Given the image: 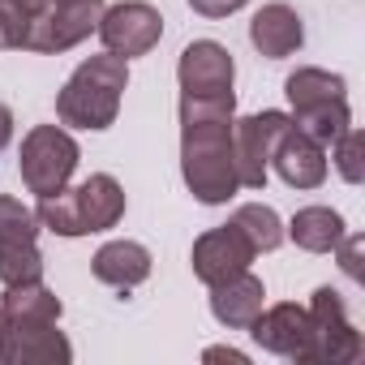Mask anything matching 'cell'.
<instances>
[{
	"label": "cell",
	"instance_id": "6da1fadb",
	"mask_svg": "<svg viewBox=\"0 0 365 365\" xmlns=\"http://www.w3.org/2000/svg\"><path fill=\"white\" fill-rule=\"evenodd\" d=\"M232 91L228 95H180V172L198 202H228L241 180L232 159Z\"/></svg>",
	"mask_w": 365,
	"mask_h": 365
},
{
	"label": "cell",
	"instance_id": "7a4b0ae2",
	"mask_svg": "<svg viewBox=\"0 0 365 365\" xmlns=\"http://www.w3.org/2000/svg\"><path fill=\"white\" fill-rule=\"evenodd\" d=\"M129 86V61L103 52L91 56L73 69V78L56 95V116L61 125L73 129H108L120 112V95Z\"/></svg>",
	"mask_w": 365,
	"mask_h": 365
},
{
	"label": "cell",
	"instance_id": "3957f363",
	"mask_svg": "<svg viewBox=\"0 0 365 365\" xmlns=\"http://www.w3.org/2000/svg\"><path fill=\"white\" fill-rule=\"evenodd\" d=\"M35 220L52 228L56 237H86V232H108L125 220V190L116 185V176L95 172L86 176L78 190H61L39 198Z\"/></svg>",
	"mask_w": 365,
	"mask_h": 365
},
{
	"label": "cell",
	"instance_id": "277c9868",
	"mask_svg": "<svg viewBox=\"0 0 365 365\" xmlns=\"http://www.w3.org/2000/svg\"><path fill=\"white\" fill-rule=\"evenodd\" d=\"M284 91H288V103H292V125L305 129L309 138H318L322 146H331L352 125V112H348V95H344V78L339 73L297 69L284 82Z\"/></svg>",
	"mask_w": 365,
	"mask_h": 365
},
{
	"label": "cell",
	"instance_id": "5b68a950",
	"mask_svg": "<svg viewBox=\"0 0 365 365\" xmlns=\"http://www.w3.org/2000/svg\"><path fill=\"white\" fill-rule=\"evenodd\" d=\"M78 159H82V155H78V142H73L65 129H56V125H35V129L26 133V142H22L18 168H22L26 190L39 194V198H48V194H61V190L69 185Z\"/></svg>",
	"mask_w": 365,
	"mask_h": 365
},
{
	"label": "cell",
	"instance_id": "8992f818",
	"mask_svg": "<svg viewBox=\"0 0 365 365\" xmlns=\"http://www.w3.org/2000/svg\"><path fill=\"white\" fill-rule=\"evenodd\" d=\"M61 318L43 314H9L0 309V365H35V361H69L73 348L56 331Z\"/></svg>",
	"mask_w": 365,
	"mask_h": 365
},
{
	"label": "cell",
	"instance_id": "52a82bcc",
	"mask_svg": "<svg viewBox=\"0 0 365 365\" xmlns=\"http://www.w3.org/2000/svg\"><path fill=\"white\" fill-rule=\"evenodd\" d=\"M309 309V361H331V365H348L365 356V339L361 331L348 322L344 301L335 288H318Z\"/></svg>",
	"mask_w": 365,
	"mask_h": 365
},
{
	"label": "cell",
	"instance_id": "ba28073f",
	"mask_svg": "<svg viewBox=\"0 0 365 365\" xmlns=\"http://www.w3.org/2000/svg\"><path fill=\"white\" fill-rule=\"evenodd\" d=\"M288 125H292L288 112H258V116L232 120V159H237V180L245 190L267 185L271 150H275V142H279V133Z\"/></svg>",
	"mask_w": 365,
	"mask_h": 365
},
{
	"label": "cell",
	"instance_id": "9c48e42d",
	"mask_svg": "<svg viewBox=\"0 0 365 365\" xmlns=\"http://www.w3.org/2000/svg\"><path fill=\"white\" fill-rule=\"evenodd\" d=\"M95 31H99L103 48H108L112 56L129 61V56H146V52L159 43L163 18H159V9L146 5V0H125V5L99 14V26H95Z\"/></svg>",
	"mask_w": 365,
	"mask_h": 365
},
{
	"label": "cell",
	"instance_id": "30bf717a",
	"mask_svg": "<svg viewBox=\"0 0 365 365\" xmlns=\"http://www.w3.org/2000/svg\"><path fill=\"white\" fill-rule=\"evenodd\" d=\"M258 258V250L250 245V237L237 228V224H224V228H211L194 241V275L211 288L237 271H245L250 262Z\"/></svg>",
	"mask_w": 365,
	"mask_h": 365
},
{
	"label": "cell",
	"instance_id": "8fae6325",
	"mask_svg": "<svg viewBox=\"0 0 365 365\" xmlns=\"http://www.w3.org/2000/svg\"><path fill=\"white\" fill-rule=\"evenodd\" d=\"M176 78H180V95H228L237 69H232V56H228L224 43L198 39L180 52Z\"/></svg>",
	"mask_w": 365,
	"mask_h": 365
},
{
	"label": "cell",
	"instance_id": "7c38bea8",
	"mask_svg": "<svg viewBox=\"0 0 365 365\" xmlns=\"http://www.w3.org/2000/svg\"><path fill=\"white\" fill-rule=\"evenodd\" d=\"M271 163L292 190H318L327 180V146L318 138H309L305 129H297V125H288L279 133V142L271 150Z\"/></svg>",
	"mask_w": 365,
	"mask_h": 365
},
{
	"label": "cell",
	"instance_id": "4fadbf2b",
	"mask_svg": "<svg viewBox=\"0 0 365 365\" xmlns=\"http://www.w3.org/2000/svg\"><path fill=\"white\" fill-rule=\"evenodd\" d=\"M245 331L267 352H279V356H292V361H309V309L305 305H292V301L271 305Z\"/></svg>",
	"mask_w": 365,
	"mask_h": 365
},
{
	"label": "cell",
	"instance_id": "5bb4252c",
	"mask_svg": "<svg viewBox=\"0 0 365 365\" xmlns=\"http://www.w3.org/2000/svg\"><path fill=\"white\" fill-rule=\"evenodd\" d=\"M262 297H267L262 279L250 275V267H245V271H237V275L211 284V314H215L224 327L245 331V327L262 314Z\"/></svg>",
	"mask_w": 365,
	"mask_h": 365
},
{
	"label": "cell",
	"instance_id": "9a60e30c",
	"mask_svg": "<svg viewBox=\"0 0 365 365\" xmlns=\"http://www.w3.org/2000/svg\"><path fill=\"white\" fill-rule=\"evenodd\" d=\"M250 43H254L267 61H284V56H292V52L305 43V26H301V18H297L288 5H267V9H258L254 22H250Z\"/></svg>",
	"mask_w": 365,
	"mask_h": 365
},
{
	"label": "cell",
	"instance_id": "2e32d148",
	"mask_svg": "<svg viewBox=\"0 0 365 365\" xmlns=\"http://www.w3.org/2000/svg\"><path fill=\"white\" fill-rule=\"evenodd\" d=\"M91 271H95L99 284H112V288L129 292V288H138V284L150 275V250L138 245V241H108V245L95 254Z\"/></svg>",
	"mask_w": 365,
	"mask_h": 365
},
{
	"label": "cell",
	"instance_id": "e0dca14e",
	"mask_svg": "<svg viewBox=\"0 0 365 365\" xmlns=\"http://www.w3.org/2000/svg\"><path fill=\"white\" fill-rule=\"evenodd\" d=\"M288 232H292V241H297L301 250H309V254H331V250L344 241V220H339V211H331V207H305V211L292 215Z\"/></svg>",
	"mask_w": 365,
	"mask_h": 365
},
{
	"label": "cell",
	"instance_id": "ac0fdd59",
	"mask_svg": "<svg viewBox=\"0 0 365 365\" xmlns=\"http://www.w3.org/2000/svg\"><path fill=\"white\" fill-rule=\"evenodd\" d=\"M232 224L250 237V245H254L258 254H271V250L284 241V224H279V215H275L271 207H262V202H245V207H237Z\"/></svg>",
	"mask_w": 365,
	"mask_h": 365
},
{
	"label": "cell",
	"instance_id": "d6986e66",
	"mask_svg": "<svg viewBox=\"0 0 365 365\" xmlns=\"http://www.w3.org/2000/svg\"><path fill=\"white\" fill-rule=\"evenodd\" d=\"M43 279V258L35 250V241H0V284H31Z\"/></svg>",
	"mask_w": 365,
	"mask_h": 365
},
{
	"label": "cell",
	"instance_id": "ffe728a7",
	"mask_svg": "<svg viewBox=\"0 0 365 365\" xmlns=\"http://www.w3.org/2000/svg\"><path fill=\"white\" fill-rule=\"evenodd\" d=\"M35 237H39L35 211L9 194H0V241H35Z\"/></svg>",
	"mask_w": 365,
	"mask_h": 365
},
{
	"label": "cell",
	"instance_id": "44dd1931",
	"mask_svg": "<svg viewBox=\"0 0 365 365\" xmlns=\"http://www.w3.org/2000/svg\"><path fill=\"white\" fill-rule=\"evenodd\" d=\"M335 168H339V176L348 180V185H356V180L365 176V163H361V133H356L352 125L335 138Z\"/></svg>",
	"mask_w": 365,
	"mask_h": 365
},
{
	"label": "cell",
	"instance_id": "7402d4cb",
	"mask_svg": "<svg viewBox=\"0 0 365 365\" xmlns=\"http://www.w3.org/2000/svg\"><path fill=\"white\" fill-rule=\"evenodd\" d=\"M339 250V267H344V275H352V279H361V250H365V237L361 232H344V241L335 245Z\"/></svg>",
	"mask_w": 365,
	"mask_h": 365
},
{
	"label": "cell",
	"instance_id": "603a6c76",
	"mask_svg": "<svg viewBox=\"0 0 365 365\" xmlns=\"http://www.w3.org/2000/svg\"><path fill=\"white\" fill-rule=\"evenodd\" d=\"M241 5H245V0H190V9H194L198 18H211V22H220V18L237 14Z\"/></svg>",
	"mask_w": 365,
	"mask_h": 365
},
{
	"label": "cell",
	"instance_id": "cb8c5ba5",
	"mask_svg": "<svg viewBox=\"0 0 365 365\" xmlns=\"http://www.w3.org/2000/svg\"><path fill=\"white\" fill-rule=\"evenodd\" d=\"M202 356L207 361H237V365H245V352H237V348H207Z\"/></svg>",
	"mask_w": 365,
	"mask_h": 365
},
{
	"label": "cell",
	"instance_id": "d4e9b609",
	"mask_svg": "<svg viewBox=\"0 0 365 365\" xmlns=\"http://www.w3.org/2000/svg\"><path fill=\"white\" fill-rule=\"evenodd\" d=\"M9 138H14V112H9L5 103H0V150L9 146Z\"/></svg>",
	"mask_w": 365,
	"mask_h": 365
}]
</instances>
